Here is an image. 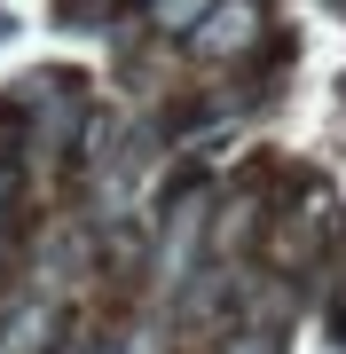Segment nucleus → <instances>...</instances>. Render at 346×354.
I'll return each instance as SVG.
<instances>
[{"mask_svg": "<svg viewBox=\"0 0 346 354\" xmlns=\"http://www.w3.org/2000/svg\"><path fill=\"white\" fill-rule=\"evenodd\" d=\"M252 24H260V16L244 8V0H229L220 16H205V32H197V48H205V55H229V48H244V39H252Z\"/></svg>", "mask_w": 346, "mask_h": 354, "instance_id": "obj_1", "label": "nucleus"}, {"mask_svg": "<svg viewBox=\"0 0 346 354\" xmlns=\"http://www.w3.org/2000/svg\"><path fill=\"white\" fill-rule=\"evenodd\" d=\"M197 8H205V0H157V24H166V32H189Z\"/></svg>", "mask_w": 346, "mask_h": 354, "instance_id": "obj_2", "label": "nucleus"}]
</instances>
